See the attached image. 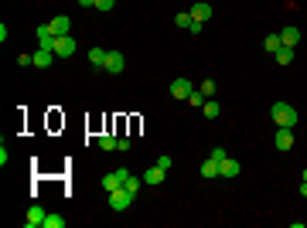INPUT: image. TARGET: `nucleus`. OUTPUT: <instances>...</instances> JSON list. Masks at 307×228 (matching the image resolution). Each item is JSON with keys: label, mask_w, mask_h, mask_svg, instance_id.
<instances>
[{"label": "nucleus", "mask_w": 307, "mask_h": 228, "mask_svg": "<svg viewBox=\"0 0 307 228\" xmlns=\"http://www.w3.org/2000/svg\"><path fill=\"white\" fill-rule=\"evenodd\" d=\"M270 116H273V123H276V126H290V129H294L297 119H300V116H297V109L290 103H273Z\"/></svg>", "instance_id": "f257e3e1"}, {"label": "nucleus", "mask_w": 307, "mask_h": 228, "mask_svg": "<svg viewBox=\"0 0 307 228\" xmlns=\"http://www.w3.org/2000/svg\"><path fill=\"white\" fill-rule=\"evenodd\" d=\"M126 177H130V171H126V167L102 174V191H120V187H126Z\"/></svg>", "instance_id": "f03ea898"}, {"label": "nucleus", "mask_w": 307, "mask_h": 228, "mask_svg": "<svg viewBox=\"0 0 307 228\" xmlns=\"http://www.w3.org/2000/svg\"><path fill=\"white\" fill-rule=\"evenodd\" d=\"M75 48H79V45H75V38H72V35H58L55 45H51V51H55L58 58H72V55H75Z\"/></svg>", "instance_id": "7ed1b4c3"}, {"label": "nucleus", "mask_w": 307, "mask_h": 228, "mask_svg": "<svg viewBox=\"0 0 307 228\" xmlns=\"http://www.w3.org/2000/svg\"><path fill=\"white\" fill-rule=\"evenodd\" d=\"M133 198H136V194L126 191V187H120V191H109V208H113V211H126Z\"/></svg>", "instance_id": "20e7f679"}, {"label": "nucleus", "mask_w": 307, "mask_h": 228, "mask_svg": "<svg viewBox=\"0 0 307 228\" xmlns=\"http://www.w3.org/2000/svg\"><path fill=\"white\" fill-rule=\"evenodd\" d=\"M273 147L280 150V153H287V150L294 147V129H290V126H276V137H273Z\"/></svg>", "instance_id": "39448f33"}, {"label": "nucleus", "mask_w": 307, "mask_h": 228, "mask_svg": "<svg viewBox=\"0 0 307 228\" xmlns=\"http://www.w3.org/2000/svg\"><path fill=\"white\" fill-rule=\"evenodd\" d=\"M188 14H191V21L205 24V21H212V14H215V11H212V4H208V0H194V7Z\"/></svg>", "instance_id": "423d86ee"}, {"label": "nucleus", "mask_w": 307, "mask_h": 228, "mask_svg": "<svg viewBox=\"0 0 307 228\" xmlns=\"http://www.w3.org/2000/svg\"><path fill=\"white\" fill-rule=\"evenodd\" d=\"M45 215H48V211L41 205H31V208H27V215H24V228H41V225H45Z\"/></svg>", "instance_id": "0eeeda50"}, {"label": "nucleus", "mask_w": 307, "mask_h": 228, "mask_svg": "<svg viewBox=\"0 0 307 228\" xmlns=\"http://www.w3.org/2000/svg\"><path fill=\"white\" fill-rule=\"evenodd\" d=\"M123 69H126V58L120 55V51H109V55H106V65H102V72H109V75H120Z\"/></svg>", "instance_id": "6e6552de"}, {"label": "nucleus", "mask_w": 307, "mask_h": 228, "mask_svg": "<svg viewBox=\"0 0 307 228\" xmlns=\"http://www.w3.org/2000/svg\"><path fill=\"white\" fill-rule=\"evenodd\" d=\"M239 171H242V164L232 157H226L222 164H218V177H226V181H232V177H239Z\"/></svg>", "instance_id": "1a4fd4ad"}, {"label": "nucleus", "mask_w": 307, "mask_h": 228, "mask_svg": "<svg viewBox=\"0 0 307 228\" xmlns=\"http://www.w3.org/2000/svg\"><path fill=\"white\" fill-rule=\"evenodd\" d=\"M34 35H38V48H48L55 45V31H51V24H41V27H34Z\"/></svg>", "instance_id": "9d476101"}, {"label": "nucleus", "mask_w": 307, "mask_h": 228, "mask_svg": "<svg viewBox=\"0 0 307 228\" xmlns=\"http://www.w3.org/2000/svg\"><path fill=\"white\" fill-rule=\"evenodd\" d=\"M191 82L188 79H174L171 82V99H188V95H191Z\"/></svg>", "instance_id": "9b49d317"}, {"label": "nucleus", "mask_w": 307, "mask_h": 228, "mask_svg": "<svg viewBox=\"0 0 307 228\" xmlns=\"http://www.w3.org/2000/svg\"><path fill=\"white\" fill-rule=\"evenodd\" d=\"M55 51H48V48H38L34 51V69H51V61H55Z\"/></svg>", "instance_id": "f8f14e48"}, {"label": "nucleus", "mask_w": 307, "mask_h": 228, "mask_svg": "<svg viewBox=\"0 0 307 228\" xmlns=\"http://www.w3.org/2000/svg\"><path fill=\"white\" fill-rule=\"evenodd\" d=\"M164 177H168V171L164 167H150V171H144V184H150V187H157V184H164Z\"/></svg>", "instance_id": "ddd939ff"}, {"label": "nucleus", "mask_w": 307, "mask_h": 228, "mask_svg": "<svg viewBox=\"0 0 307 228\" xmlns=\"http://www.w3.org/2000/svg\"><path fill=\"white\" fill-rule=\"evenodd\" d=\"M51 31H55V38L58 35H68V27H72V21H68V14H58V17H51Z\"/></svg>", "instance_id": "4468645a"}, {"label": "nucleus", "mask_w": 307, "mask_h": 228, "mask_svg": "<svg viewBox=\"0 0 307 228\" xmlns=\"http://www.w3.org/2000/svg\"><path fill=\"white\" fill-rule=\"evenodd\" d=\"M297 41H300V31H297V27H280V45L297 48Z\"/></svg>", "instance_id": "2eb2a0df"}, {"label": "nucleus", "mask_w": 307, "mask_h": 228, "mask_svg": "<svg viewBox=\"0 0 307 228\" xmlns=\"http://www.w3.org/2000/svg\"><path fill=\"white\" fill-rule=\"evenodd\" d=\"M202 177H205V181H215V177H218V160H212V157L205 160V164H202Z\"/></svg>", "instance_id": "dca6fc26"}, {"label": "nucleus", "mask_w": 307, "mask_h": 228, "mask_svg": "<svg viewBox=\"0 0 307 228\" xmlns=\"http://www.w3.org/2000/svg\"><path fill=\"white\" fill-rule=\"evenodd\" d=\"M276 65H280V69H284V65H290V61H294V48H287V45H280V51H276Z\"/></svg>", "instance_id": "f3484780"}, {"label": "nucleus", "mask_w": 307, "mask_h": 228, "mask_svg": "<svg viewBox=\"0 0 307 228\" xmlns=\"http://www.w3.org/2000/svg\"><path fill=\"white\" fill-rule=\"evenodd\" d=\"M106 55H109L106 48H89V61L96 65V69H102V65H106Z\"/></svg>", "instance_id": "a211bd4d"}, {"label": "nucleus", "mask_w": 307, "mask_h": 228, "mask_svg": "<svg viewBox=\"0 0 307 228\" xmlns=\"http://www.w3.org/2000/svg\"><path fill=\"white\" fill-rule=\"evenodd\" d=\"M202 113H205V119H218V113H222V106H218L215 99H205Z\"/></svg>", "instance_id": "6ab92c4d"}, {"label": "nucleus", "mask_w": 307, "mask_h": 228, "mask_svg": "<svg viewBox=\"0 0 307 228\" xmlns=\"http://www.w3.org/2000/svg\"><path fill=\"white\" fill-rule=\"evenodd\" d=\"M263 48H266L270 55H276V51H280V35H266L263 38Z\"/></svg>", "instance_id": "aec40b11"}, {"label": "nucleus", "mask_w": 307, "mask_h": 228, "mask_svg": "<svg viewBox=\"0 0 307 228\" xmlns=\"http://www.w3.org/2000/svg\"><path fill=\"white\" fill-rule=\"evenodd\" d=\"M41 228H65V218L62 215H45V225Z\"/></svg>", "instance_id": "412c9836"}, {"label": "nucleus", "mask_w": 307, "mask_h": 228, "mask_svg": "<svg viewBox=\"0 0 307 228\" xmlns=\"http://www.w3.org/2000/svg\"><path fill=\"white\" fill-rule=\"evenodd\" d=\"M188 103H191L194 109H202V106H205V92H202V89H194L191 95H188Z\"/></svg>", "instance_id": "4be33fe9"}, {"label": "nucleus", "mask_w": 307, "mask_h": 228, "mask_svg": "<svg viewBox=\"0 0 307 228\" xmlns=\"http://www.w3.org/2000/svg\"><path fill=\"white\" fill-rule=\"evenodd\" d=\"M198 89L205 92V99H212V95H215V79H205L202 85H198Z\"/></svg>", "instance_id": "5701e85b"}, {"label": "nucleus", "mask_w": 307, "mask_h": 228, "mask_svg": "<svg viewBox=\"0 0 307 228\" xmlns=\"http://www.w3.org/2000/svg\"><path fill=\"white\" fill-rule=\"evenodd\" d=\"M116 147H120L116 137H99V150H116Z\"/></svg>", "instance_id": "b1692460"}, {"label": "nucleus", "mask_w": 307, "mask_h": 228, "mask_svg": "<svg viewBox=\"0 0 307 228\" xmlns=\"http://www.w3.org/2000/svg\"><path fill=\"white\" fill-rule=\"evenodd\" d=\"M174 24H178V27H184V31H188V27H191L194 21H191V14H184V11H181V14H178V17H174Z\"/></svg>", "instance_id": "393cba45"}, {"label": "nucleus", "mask_w": 307, "mask_h": 228, "mask_svg": "<svg viewBox=\"0 0 307 228\" xmlns=\"http://www.w3.org/2000/svg\"><path fill=\"white\" fill-rule=\"evenodd\" d=\"M113 7H116V0H96V11H102V14L113 11Z\"/></svg>", "instance_id": "a878e982"}, {"label": "nucleus", "mask_w": 307, "mask_h": 228, "mask_svg": "<svg viewBox=\"0 0 307 228\" xmlns=\"http://www.w3.org/2000/svg\"><path fill=\"white\" fill-rule=\"evenodd\" d=\"M208 157H212V160H218V164H222V160H226V150H222V147H215V150H212V153H208Z\"/></svg>", "instance_id": "bb28decb"}, {"label": "nucleus", "mask_w": 307, "mask_h": 228, "mask_svg": "<svg viewBox=\"0 0 307 228\" xmlns=\"http://www.w3.org/2000/svg\"><path fill=\"white\" fill-rule=\"evenodd\" d=\"M17 65H24V69H27V65H34V55H17Z\"/></svg>", "instance_id": "cd10ccee"}, {"label": "nucleus", "mask_w": 307, "mask_h": 228, "mask_svg": "<svg viewBox=\"0 0 307 228\" xmlns=\"http://www.w3.org/2000/svg\"><path fill=\"white\" fill-rule=\"evenodd\" d=\"M11 164V153H7V147H0V167H7Z\"/></svg>", "instance_id": "c85d7f7f"}, {"label": "nucleus", "mask_w": 307, "mask_h": 228, "mask_svg": "<svg viewBox=\"0 0 307 228\" xmlns=\"http://www.w3.org/2000/svg\"><path fill=\"white\" fill-rule=\"evenodd\" d=\"M157 167H164V171H171V157L164 153V157H157Z\"/></svg>", "instance_id": "c756f323"}, {"label": "nucleus", "mask_w": 307, "mask_h": 228, "mask_svg": "<svg viewBox=\"0 0 307 228\" xmlns=\"http://www.w3.org/2000/svg\"><path fill=\"white\" fill-rule=\"evenodd\" d=\"M79 7H96V0H75Z\"/></svg>", "instance_id": "7c9ffc66"}, {"label": "nucleus", "mask_w": 307, "mask_h": 228, "mask_svg": "<svg viewBox=\"0 0 307 228\" xmlns=\"http://www.w3.org/2000/svg\"><path fill=\"white\" fill-rule=\"evenodd\" d=\"M300 198H307V181H300Z\"/></svg>", "instance_id": "2f4dec72"}, {"label": "nucleus", "mask_w": 307, "mask_h": 228, "mask_svg": "<svg viewBox=\"0 0 307 228\" xmlns=\"http://www.w3.org/2000/svg\"><path fill=\"white\" fill-rule=\"evenodd\" d=\"M304 181H307V167H304Z\"/></svg>", "instance_id": "473e14b6"}]
</instances>
